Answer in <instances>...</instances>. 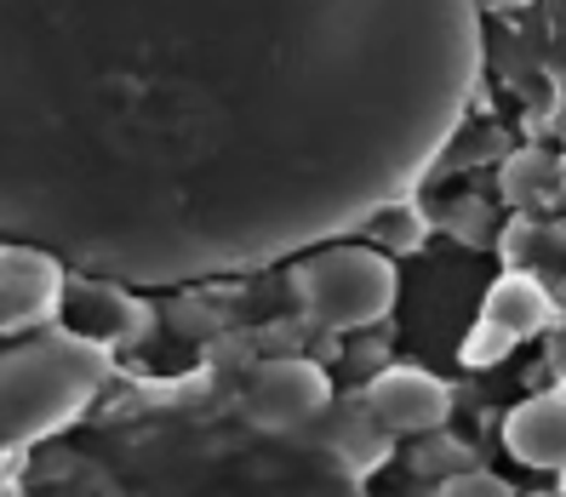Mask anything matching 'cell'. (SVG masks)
I'll list each match as a JSON object with an SVG mask.
<instances>
[{"mask_svg":"<svg viewBox=\"0 0 566 497\" xmlns=\"http://www.w3.org/2000/svg\"><path fill=\"white\" fill-rule=\"evenodd\" d=\"M475 0H0V241L132 292L235 281L418 194Z\"/></svg>","mask_w":566,"mask_h":497,"instance_id":"6da1fadb","label":"cell"},{"mask_svg":"<svg viewBox=\"0 0 566 497\" xmlns=\"http://www.w3.org/2000/svg\"><path fill=\"white\" fill-rule=\"evenodd\" d=\"M115 349L81 338L70 326H46L18 349H0V457L46 446L104 394Z\"/></svg>","mask_w":566,"mask_h":497,"instance_id":"7a4b0ae2","label":"cell"},{"mask_svg":"<svg viewBox=\"0 0 566 497\" xmlns=\"http://www.w3.org/2000/svg\"><path fill=\"white\" fill-rule=\"evenodd\" d=\"M286 292L321 331H366L389 320L395 297H401V269L378 246L349 235V241H326L304 257H292Z\"/></svg>","mask_w":566,"mask_h":497,"instance_id":"3957f363","label":"cell"},{"mask_svg":"<svg viewBox=\"0 0 566 497\" xmlns=\"http://www.w3.org/2000/svg\"><path fill=\"white\" fill-rule=\"evenodd\" d=\"M555 326V297L538 275L510 269L486 286V304L475 331L463 338V367H497L504 355H515V343L538 338V331Z\"/></svg>","mask_w":566,"mask_h":497,"instance_id":"277c9868","label":"cell"},{"mask_svg":"<svg viewBox=\"0 0 566 497\" xmlns=\"http://www.w3.org/2000/svg\"><path fill=\"white\" fill-rule=\"evenodd\" d=\"M241 412H247L252 429H263V435L310 429L315 417L332 412V378H326V367H315L304 355H275V360H263V367H252Z\"/></svg>","mask_w":566,"mask_h":497,"instance_id":"5b68a950","label":"cell"},{"mask_svg":"<svg viewBox=\"0 0 566 497\" xmlns=\"http://www.w3.org/2000/svg\"><path fill=\"white\" fill-rule=\"evenodd\" d=\"M63 286L70 269L23 241H0V338H23V331H46L63 315Z\"/></svg>","mask_w":566,"mask_h":497,"instance_id":"8992f818","label":"cell"},{"mask_svg":"<svg viewBox=\"0 0 566 497\" xmlns=\"http://www.w3.org/2000/svg\"><path fill=\"white\" fill-rule=\"evenodd\" d=\"M360 406L389 441L401 435H436L452 423V383L423 372V367H384L373 383L360 389Z\"/></svg>","mask_w":566,"mask_h":497,"instance_id":"52a82bcc","label":"cell"},{"mask_svg":"<svg viewBox=\"0 0 566 497\" xmlns=\"http://www.w3.org/2000/svg\"><path fill=\"white\" fill-rule=\"evenodd\" d=\"M504 452L532 475H566V389H544L504 417Z\"/></svg>","mask_w":566,"mask_h":497,"instance_id":"ba28073f","label":"cell"},{"mask_svg":"<svg viewBox=\"0 0 566 497\" xmlns=\"http://www.w3.org/2000/svg\"><path fill=\"white\" fill-rule=\"evenodd\" d=\"M70 331L81 338H97V343H126L132 331H144V304L132 297V286H115V281H97V275H70L63 286V315H57Z\"/></svg>","mask_w":566,"mask_h":497,"instance_id":"9c48e42d","label":"cell"},{"mask_svg":"<svg viewBox=\"0 0 566 497\" xmlns=\"http://www.w3.org/2000/svg\"><path fill=\"white\" fill-rule=\"evenodd\" d=\"M429 212L418 207V194H401V201H389V207H378L373 218L360 223V241L366 246H378L384 257H418L423 246H429Z\"/></svg>","mask_w":566,"mask_h":497,"instance_id":"30bf717a","label":"cell"},{"mask_svg":"<svg viewBox=\"0 0 566 497\" xmlns=\"http://www.w3.org/2000/svg\"><path fill=\"white\" fill-rule=\"evenodd\" d=\"M497 189H504V201H510L515 212H538V207H555V194H560V172H555V160H549V155L521 149V155L504 166Z\"/></svg>","mask_w":566,"mask_h":497,"instance_id":"8fae6325","label":"cell"},{"mask_svg":"<svg viewBox=\"0 0 566 497\" xmlns=\"http://www.w3.org/2000/svg\"><path fill=\"white\" fill-rule=\"evenodd\" d=\"M338 446L349 452L355 469H373V463L389 452V435L373 423V412H366V406H349V412L338 417Z\"/></svg>","mask_w":566,"mask_h":497,"instance_id":"7c38bea8","label":"cell"},{"mask_svg":"<svg viewBox=\"0 0 566 497\" xmlns=\"http://www.w3.org/2000/svg\"><path fill=\"white\" fill-rule=\"evenodd\" d=\"M418 441H423V452L412 457V469H418V475L447 480V475H458V469H470V452H463L452 435H441V429H436V435H418Z\"/></svg>","mask_w":566,"mask_h":497,"instance_id":"4fadbf2b","label":"cell"},{"mask_svg":"<svg viewBox=\"0 0 566 497\" xmlns=\"http://www.w3.org/2000/svg\"><path fill=\"white\" fill-rule=\"evenodd\" d=\"M436 497H521L504 475H492V469H458V475H447V480H436Z\"/></svg>","mask_w":566,"mask_h":497,"instance_id":"5bb4252c","label":"cell"},{"mask_svg":"<svg viewBox=\"0 0 566 497\" xmlns=\"http://www.w3.org/2000/svg\"><path fill=\"white\" fill-rule=\"evenodd\" d=\"M515 7H526V0H475V12H481V18H492V12H515Z\"/></svg>","mask_w":566,"mask_h":497,"instance_id":"9a60e30c","label":"cell"},{"mask_svg":"<svg viewBox=\"0 0 566 497\" xmlns=\"http://www.w3.org/2000/svg\"><path fill=\"white\" fill-rule=\"evenodd\" d=\"M521 497H566V475L555 486H538V491H521Z\"/></svg>","mask_w":566,"mask_h":497,"instance_id":"2e32d148","label":"cell"}]
</instances>
